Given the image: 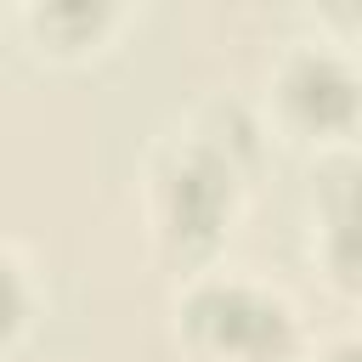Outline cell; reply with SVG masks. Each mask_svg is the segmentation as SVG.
<instances>
[{
  "label": "cell",
  "mask_w": 362,
  "mask_h": 362,
  "mask_svg": "<svg viewBox=\"0 0 362 362\" xmlns=\"http://www.w3.org/2000/svg\"><path fill=\"white\" fill-rule=\"evenodd\" d=\"M34 317V283L11 249H0V345H11Z\"/></svg>",
  "instance_id": "5"
},
{
  "label": "cell",
  "mask_w": 362,
  "mask_h": 362,
  "mask_svg": "<svg viewBox=\"0 0 362 362\" xmlns=\"http://www.w3.org/2000/svg\"><path fill=\"white\" fill-rule=\"evenodd\" d=\"M107 23H113V11H107V6H40V11H34V28H40V34H51L62 51H79V45H85V40H96Z\"/></svg>",
  "instance_id": "4"
},
{
  "label": "cell",
  "mask_w": 362,
  "mask_h": 362,
  "mask_svg": "<svg viewBox=\"0 0 362 362\" xmlns=\"http://www.w3.org/2000/svg\"><path fill=\"white\" fill-rule=\"evenodd\" d=\"M277 113L300 136H351L356 124V68L345 51L294 45L277 68Z\"/></svg>",
  "instance_id": "3"
},
{
  "label": "cell",
  "mask_w": 362,
  "mask_h": 362,
  "mask_svg": "<svg viewBox=\"0 0 362 362\" xmlns=\"http://www.w3.org/2000/svg\"><path fill=\"white\" fill-rule=\"evenodd\" d=\"M311 362H356V351H351V345H334V351H322V356H311Z\"/></svg>",
  "instance_id": "6"
},
{
  "label": "cell",
  "mask_w": 362,
  "mask_h": 362,
  "mask_svg": "<svg viewBox=\"0 0 362 362\" xmlns=\"http://www.w3.org/2000/svg\"><path fill=\"white\" fill-rule=\"evenodd\" d=\"M181 345L198 362H294L300 356V322L294 305L249 277L198 272L187 294L175 300Z\"/></svg>",
  "instance_id": "1"
},
{
  "label": "cell",
  "mask_w": 362,
  "mask_h": 362,
  "mask_svg": "<svg viewBox=\"0 0 362 362\" xmlns=\"http://www.w3.org/2000/svg\"><path fill=\"white\" fill-rule=\"evenodd\" d=\"M147 209H153V238L164 255H175L181 266L215 255L221 232L232 226V209H238V170L204 147L198 136L164 147L153 158V175H147Z\"/></svg>",
  "instance_id": "2"
}]
</instances>
